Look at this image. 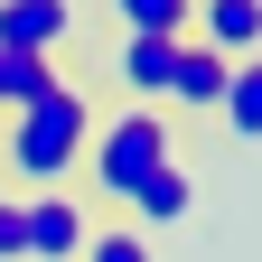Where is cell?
<instances>
[{
    "label": "cell",
    "instance_id": "cell-1",
    "mask_svg": "<svg viewBox=\"0 0 262 262\" xmlns=\"http://www.w3.org/2000/svg\"><path fill=\"white\" fill-rule=\"evenodd\" d=\"M94 122H103V94H94L84 75L47 84L28 113H10V122H0V187H10V196H38V187H75Z\"/></svg>",
    "mask_w": 262,
    "mask_h": 262
},
{
    "label": "cell",
    "instance_id": "cell-2",
    "mask_svg": "<svg viewBox=\"0 0 262 262\" xmlns=\"http://www.w3.org/2000/svg\"><path fill=\"white\" fill-rule=\"evenodd\" d=\"M187 150H206V141H196L178 113H159V103H103V122H94V141H84L75 187L94 196V206H122L150 169H169V159H187Z\"/></svg>",
    "mask_w": 262,
    "mask_h": 262
},
{
    "label": "cell",
    "instance_id": "cell-3",
    "mask_svg": "<svg viewBox=\"0 0 262 262\" xmlns=\"http://www.w3.org/2000/svg\"><path fill=\"white\" fill-rule=\"evenodd\" d=\"M84 0H0V47L10 56H38V66H75L84 47Z\"/></svg>",
    "mask_w": 262,
    "mask_h": 262
},
{
    "label": "cell",
    "instance_id": "cell-4",
    "mask_svg": "<svg viewBox=\"0 0 262 262\" xmlns=\"http://www.w3.org/2000/svg\"><path fill=\"white\" fill-rule=\"evenodd\" d=\"M19 206H28V262H84L94 225H103V206H94L84 187H38V196H19Z\"/></svg>",
    "mask_w": 262,
    "mask_h": 262
},
{
    "label": "cell",
    "instance_id": "cell-5",
    "mask_svg": "<svg viewBox=\"0 0 262 262\" xmlns=\"http://www.w3.org/2000/svg\"><path fill=\"white\" fill-rule=\"evenodd\" d=\"M196 196H206V169H196V150H187V159H169V169H150V178L131 187L113 215H131V225H141V234L159 244L169 225H187V215H196Z\"/></svg>",
    "mask_w": 262,
    "mask_h": 262
},
{
    "label": "cell",
    "instance_id": "cell-6",
    "mask_svg": "<svg viewBox=\"0 0 262 262\" xmlns=\"http://www.w3.org/2000/svg\"><path fill=\"white\" fill-rule=\"evenodd\" d=\"M262 150V56H234L225 66V103H215V122H206V150Z\"/></svg>",
    "mask_w": 262,
    "mask_h": 262
},
{
    "label": "cell",
    "instance_id": "cell-7",
    "mask_svg": "<svg viewBox=\"0 0 262 262\" xmlns=\"http://www.w3.org/2000/svg\"><path fill=\"white\" fill-rule=\"evenodd\" d=\"M84 19L103 38H187L196 0H84Z\"/></svg>",
    "mask_w": 262,
    "mask_h": 262
},
{
    "label": "cell",
    "instance_id": "cell-8",
    "mask_svg": "<svg viewBox=\"0 0 262 262\" xmlns=\"http://www.w3.org/2000/svg\"><path fill=\"white\" fill-rule=\"evenodd\" d=\"M187 38H196V47H215L225 66H234V56H262V0H196Z\"/></svg>",
    "mask_w": 262,
    "mask_h": 262
},
{
    "label": "cell",
    "instance_id": "cell-9",
    "mask_svg": "<svg viewBox=\"0 0 262 262\" xmlns=\"http://www.w3.org/2000/svg\"><path fill=\"white\" fill-rule=\"evenodd\" d=\"M66 75H75V66H38V56H10V47H0V122L28 113V103H38L47 84H66Z\"/></svg>",
    "mask_w": 262,
    "mask_h": 262
},
{
    "label": "cell",
    "instance_id": "cell-10",
    "mask_svg": "<svg viewBox=\"0 0 262 262\" xmlns=\"http://www.w3.org/2000/svg\"><path fill=\"white\" fill-rule=\"evenodd\" d=\"M84 262H159V244H150V234H141L131 215H113V206H103V225H94Z\"/></svg>",
    "mask_w": 262,
    "mask_h": 262
},
{
    "label": "cell",
    "instance_id": "cell-11",
    "mask_svg": "<svg viewBox=\"0 0 262 262\" xmlns=\"http://www.w3.org/2000/svg\"><path fill=\"white\" fill-rule=\"evenodd\" d=\"M0 262H28V206L0 187Z\"/></svg>",
    "mask_w": 262,
    "mask_h": 262
}]
</instances>
